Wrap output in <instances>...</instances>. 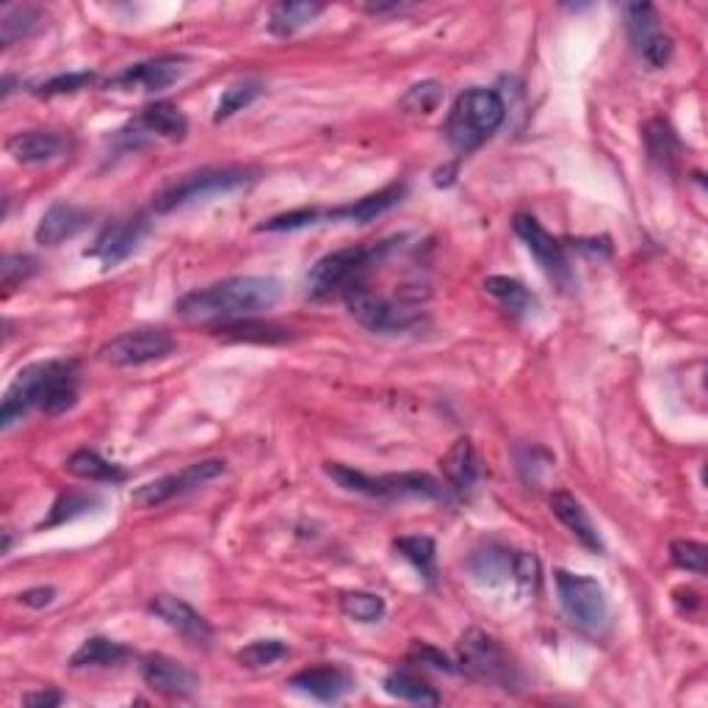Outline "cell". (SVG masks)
Segmentation results:
<instances>
[{
    "label": "cell",
    "mask_w": 708,
    "mask_h": 708,
    "mask_svg": "<svg viewBox=\"0 0 708 708\" xmlns=\"http://www.w3.org/2000/svg\"><path fill=\"white\" fill-rule=\"evenodd\" d=\"M282 282L277 277H228L206 288H194L175 302V313L186 322L219 324L260 316L280 302Z\"/></svg>",
    "instance_id": "cell-1"
},
{
    "label": "cell",
    "mask_w": 708,
    "mask_h": 708,
    "mask_svg": "<svg viewBox=\"0 0 708 708\" xmlns=\"http://www.w3.org/2000/svg\"><path fill=\"white\" fill-rule=\"evenodd\" d=\"M78 402V360H45L25 365L0 404V427L12 429L31 410H45L47 416H61Z\"/></svg>",
    "instance_id": "cell-2"
},
{
    "label": "cell",
    "mask_w": 708,
    "mask_h": 708,
    "mask_svg": "<svg viewBox=\"0 0 708 708\" xmlns=\"http://www.w3.org/2000/svg\"><path fill=\"white\" fill-rule=\"evenodd\" d=\"M507 117L501 94L492 89H465L445 119V139L460 153H474L476 147L485 144Z\"/></svg>",
    "instance_id": "cell-3"
},
{
    "label": "cell",
    "mask_w": 708,
    "mask_h": 708,
    "mask_svg": "<svg viewBox=\"0 0 708 708\" xmlns=\"http://www.w3.org/2000/svg\"><path fill=\"white\" fill-rule=\"evenodd\" d=\"M398 244V239L387 241H374V244H355L344 246V249H335L324 258H318L313 264V269L307 271L305 280V293L311 299H327L333 293H344L346 288L355 286V282L363 280L365 271L382 260L393 246Z\"/></svg>",
    "instance_id": "cell-4"
},
{
    "label": "cell",
    "mask_w": 708,
    "mask_h": 708,
    "mask_svg": "<svg viewBox=\"0 0 708 708\" xmlns=\"http://www.w3.org/2000/svg\"><path fill=\"white\" fill-rule=\"evenodd\" d=\"M324 474H327L335 485L344 487V490L369 498H385V501H396V498H432V501H445V498H449V490H445L443 481H438L429 474H421V471L369 476L363 474V471L349 468V465L324 463Z\"/></svg>",
    "instance_id": "cell-5"
},
{
    "label": "cell",
    "mask_w": 708,
    "mask_h": 708,
    "mask_svg": "<svg viewBox=\"0 0 708 708\" xmlns=\"http://www.w3.org/2000/svg\"><path fill=\"white\" fill-rule=\"evenodd\" d=\"M255 175L258 172L249 170V166H202V170L186 172V175L166 183L153 197V208L155 213H172L183 206H191V202H202L208 197H219V194L249 186Z\"/></svg>",
    "instance_id": "cell-6"
},
{
    "label": "cell",
    "mask_w": 708,
    "mask_h": 708,
    "mask_svg": "<svg viewBox=\"0 0 708 708\" xmlns=\"http://www.w3.org/2000/svg\"><path fill=\"white\" fill-rule=\"evenodd\" d=\"M457 664L468 678L479 681V684L501 686L503 692H518L523 684L521 670L503 650V645L479 628H468L460 637Z\"/></svg>",
    "instance_id": "cell-7"
},
{
    "label": "cell",
    "mask_w": 708,
    "mask_h": 708,
    "mask_svg": "<svg viewBox=\"0 0 708 708\" xmlns=\"http://www.w3.org/2000/svg\"><path fill=\"white\" fill-rule=\"evenodd\" d=\"M554 581L565 615L576 628L587 634H601L610 626V601L595 579L570 573V570H554Z\"/></svg>",
    "instance_id": "cell-8"
},
{
    "label": "cell",
    "mask_w": 708,
    "mask_h": 708,
    "mask_svg": "<svg viewBox=\"0 0 708 708\" xmlns=\"http://www.w3.org/2000/svg\"><path fill=\"white\" fill-rule=\"evenodd\" d=\"M344 302L349 307L351 318L363 324L365 329H371V333H402V329H410L421 318L418 302H410V299L393 302V299L369 291L363 280L346 288Z\"/></svg>",
    "instance_id": "cell-9"
},
{
    "label": "cell",
    "mask_w": 708,
    "mask_h": 708,
    "mask_svg": "<svg viewBox=\"0 0 708 708\" xmlns=\"http://www.w3.org/2000/svg\"><path fill=\"white\" fill-rule=\"evenodd\" d=\"M175 349L177 340L164 327H139L103 344L97 355L103 363L114 365V369H130V365H144L170 358Z\"/></svg>",
    "instance_id": "cell-10"
},
{
    "label": "cell",
    "mask_w": 708,
    "mask_h": 708,
    "mask_svg": "<svg viewBox=\"0 0 708 708\" xmlns=\"http://www.w3.org/2000/svg\"><path fill=\"white\" fill-rule=\"evenodd\" d=\"M512 230H515L518 239L526 244V249L532 252L537 266L543 269V275L548 277L559 291H570V288L576 286V275L573 269H570V260L568 255H565L562 241H556L554 235H550L537 219L529 217V213H518V217L512 219Z\"/></svg>",
    "instance_id": "cell-11"
},
{
    "label": "cell",
    "mask_w": 708,
    "mask_h": 708,
    "mask_svg": "<svg viewBox=\"0 0 708 708\" xmlns=\"http://www.w3.org/2000/svg\"><path fill=\"white\" fill-rule=\"evenodd\" d=\"M222 474L224 460H199V463L186 465V468L175 471V474H166L161 479L136 487L134 496H130V503L139 507V510H153V507H161V503L172 501V498L186 496V492L197 490V487H206L208 481H213Z\"/></svg>",
    "instance_id": "cell-12"
},
{
    "label": "cell",
    "mask_w": 708,
    "mask_h": 708,
    "mask_svg": "<svg viewBox=\"0 0 708 708\" xmlns=\"http://www.w3.org/2000/svg\"><path fill=\"white\" fill-rule=\"evenodd\" d=\"M626 12V28L628 39L637 47L639 59L650 67V70H662L673 59V39L662 31L659 14L650 3H628L623 7Z\"/></svg>",
    "instance_id": "cell-13"
},
{
    "label": "cell",
    "mask_w": 708,
    "mask_h": 708,
    "mask_svg": "<svg viewBox=\"0 0 708 708\" xmlns=\"http://www.w3.org/2000/svg\"><path fill=\"white\" fill-rule=\"evenodd\" d=\"M147 233H150V217L141 211L128 213V217H119L114 219V222H108L86 255L97 258L106 269H114V266L123 264L125 258H130V255L139 249V244L144 241Z\"/></svg>",
    "instance_id": "cell-14"
},
{
    "label": "cell",
    "mask_w": 708,
    "mask_h": 708,
    "mask_svg": "<svg viewBox=\"0 0 708 708\" xmlns=\"http://www.w3.org/2000/svg\"><path fill=\"white\" fill-rule=\"evenodd\" d=\"M150 612H153L161 623H166L177 637H183L188 645H194V648H202V650L211 648L213 642L211 623L199 615L191 603L183 601V597L153 595V601H150Z\"/></svg>",
    "instance_id": "cell-15"
},
{
    "label": "cell",
    "mask_w": 708,
    "mask_h": 708,
    "mask_svg": "<svg viewBox=\"0 0 708 708\" xmlns=\"http://www.w3.org/2000/svg\"><path fill=\"white\" fill-rule=\"evenodd\" d=\"M183 72H186V59L183 56H161V59L141 61V65L123 70L119 76L112 78V86L128 89V92L139 89V92L155 94L181 81Z\"/></svg>",
    "instance_id": "cell-16"
},
{
    "label": "cell",
    "mask_w": 708,
    "mask_h": 708,
    "mask_svg": "<svg viewBox=\"0 0 708 708\" xmlns=\"http://www.w3.org/2000/svg\"><path fill=\"white\" fill-rule=\"evenodd\" d=\"M141 678L150 689L166 697H191L199 689V675L164 653H150L141 659Z\"/></svg>",
    "instance_id": "cell-17"
},
{
    "label": "cell",
    "mask_w": 708,
    "mask_h": 708,
    "mask_svg": "<svg viewBox=\"0 0 708 708\" xmlns=\"http://www.w3.org/2000/svg\"><path fill=\"white\" fill-rule=\"evenodd\" d=\"M89 222H92V213L86 208L59 199V202H54V206L42 213L34 239L39 246H59L65 241L76 239L81 230H86Z\"/></svg>",
    "instance_id": "cell-18"
},
{
    "label": "cell",
    "mask_w": 708,
    "mask_h": 708,
    "mask_svg": "<svg viewBox=\"0 0 708 708\" xmlns=\"http://www.w3.org/2000/svg\"><path fill=\"white\" fill-rule=\"evenodd\" d=\"M404 194H407V183H391V186L380 188V191L369 194V197L358 199V202H349V206L322 208V222H374L376 217H382L393 206H398Z\"/></svg>",
    "instance_id": "cell-19"
},
{
    "label": "cell",
    "mask_w": 708,
    "mask_h": 708,
    "mask_svg": "<svg viewBox=\"0 0 708 708\" xmlns=\"http://www.w3.org/2000/svg\"><path fill=\"white\" fill-rule=\"evenodd\" d=\"M550 512H554L556 521L562 523L590 554H603V550H606L595 523H592L590 512L584 510V503H581L573 492L556 490L554 496H550Z\"/></svg>",
    "instance_id": "cell-20"
},
{
    "label": "cell",
    "mask_w": 708,
    "mask_h": 708,
    "mask_svg": "<svg viewBox=\"0 0 708 708\" xmlns=\"http://www.w3.org/2000/svg\"><path fill=\"white\" fill-rule=\"evenodd\" d=\"M7 150L20 164H45L67 155L70 139L56 130H20L7 141Z\"/></svg>",
    "instance_id": "cell-21"
},
{
    "label": "cell",
    "mask_w": 708,
    "mask_h": 708,
    "mask_svg": "<svg viewBox=\"0 0 708 708\" xmlns=\"http://www.w3.org/2000/svg\"><path fill=\"white\" fill-rule=\"evenodd\" d=\"M288 686L302 695H311L313 700L322 703H338L346 692H351L355 681L346 673L344 668H335V664H322V668H307L299 670L297 675H291Z\"/></svg>",
    "instance_id": "cell-22"
},
{
    "label": "cell",
    "mask_w": 708,
    "mask_h": 708,
    "mask_svg": "<svg viewBox=\"0 0 708 708\" xmlns=\"http://www.w3.org/2000/svg\"><path fill=\"white\" fill-rule=\"evenodd\" d=\"M440 471L445 476V490L451 496H468L474 490L476 479H479V468H476L474 443L468 438H460L457 443L445 451V457L440 460Z\"/></svg>",
    "instance_id": "cell-23"
},
{
    "label": "cell",
    "mask_w": 708,
    "mask_h": 708,
    "mask_svg": "<svg viewBox=\"0 0 708 708\" xmlns=\"http://www.w3.org/2000/svg\"><path fill=\"white\" fill-rule=\"evenodd\" d=\"M136 125H139L144 134L164 136V139L170 141H183L188 134L186 114H183L175 103H170V100H159V103H150V106L141 108Z\"/></svg>",
    "instance_id": "cell-24"
},
{
    "label": "cell",
    "mask_w": 708,
    "mask_h": 708,
    "mask_svg": "<svg viewBox=\"0 0 708 708\" xmlns=\"http://www.w3.org/2000/svg\"><path fill=\"white\" fill-rule=\"evenodd\" d=\"M324 12L322 3H307V0H282L269 9V31L280 39L293 36L305 25H311Z\"/></svg>",
    "instance_id": "cell-25"
},
{
    "label": "cell",
    "mask_w": 708,
    "mask_h": 708,
    "mask_svg": "<svg viewBox=\"0 0 708 708\" xmlns=\"http://www.w3.org/2000/svg\"><path fill=\"white\" fill-rule=\"evenodd\" d=\"M485 291L512 316H529L539 307L537 297L521 280H512V277H487Z\"/></svg>",
    "instance_id": "cell-26"
},
{
    "label": "cell",
    "mask_w": 708,
    "mask_h": 708,
    "mask_svg": "<svg viewBox=\"0 0 708 708\" xmlns=\"http://www.w3.org/2000/svg\"><path fill=\"white\" fill-rule=\"evenodd\" d=\"M211 329L213 335H219V338L246 340V344H282V340L291 338L286 327L271 322H260L258 316L239 318V322H230V324H219V327H211Z\"/></svg>",
    "instance_id": "cell-27"
},
{
    "label": "cell",
    "mask_w": 708,
    "mask_h": 708,
    "mask_svg": "<svg viewBox=\"0 0 708 708\" xmlns=\"http://www.w3.org/2000/svg\"><path fill=\"white\" fill-rule=\"evenodd\" d=\"M130 655V648H125L123 642L108 637H92L81 645V648L72 653L70 668L83 670V668H114V664L125 662Z\"/></svg>",
    "instance_id": "cell-28"
},
{
    "label": "cell",
    "mask_w": 708,
    "mask_h": 708,
    "mask_svg": "<svg viewBox=\"0 0 708 708\" xmlns=\"http://www.w3.org/2000/svg\"><path fill=\"white\" fill-rule=\"evenodd\" d=\"M100 507H103V496H97L94 490H67L56 498L50 515L39 523V529L61 526V523H70L76 518L89 515V512H97Z\"/></svg>",
    "instance_id": "cell-29"
},
{
    "label": "cell",
    "mask_w": 708,
    "mask_h": 708,
    "mask_svg": "<svg viewBox=\"0 0 708 708\" xmlns=\"http://www.w3.org/2000/svg\"><path fill=\"white\" fill-rule=\"evenodd\" d=\"M65 468L70 471L72 476H78V479L103 481V485H119V481H125V476H128L119 465L108 463V460H103L97 451L92 449H78L76 454L67 460Z\"/></svg>",
    "instance_id": "cell-30"
},
{
    "label": "cell",
    "mask_w": 708,
    "mask_h": 708,
    "mask_svg": "<svg viewBox=\"0 0 708 708\" xmlns=\"http://www.w3.org/2000/svg\"><path fill=\"white\" fill-rule=\"evenodd\" d=\"M382 686H385L387 695L404 703H416V706H438L440 703V692L434 686H429L423 678H418V675L407 673V670L391 673L382 681Z\"/></svg>",
    "instance_id": "cell-31"
},
{
    "label": "cell",
    "mask_w": 708,
    "mask_h": 708,
    "mask_svg": "<svg viewBox=\"0 0 708 708\" xmlns=\"http://www.w3.org/2000/svg\"><path fill=\"white\" fill-rule=\"evenodd\" d=\"M393 550H396L398 556H404L407 562L413 565V568L421 573V579L427 581V584H434V579H438V568H434V539L432 537H423V534H413V537H398L393 539Z\"/></svg>",
    "instance_id": "cell-32"
},
{
    "label": "cell",
    "mask_w": 708,
    "mask_h": 708,
    "mask_svg": "<svg viewBox=\"0 0 708 708\" xmlns=\"http://www.w3.org/2000/svg\"><path fill=\"white\" fill-rule=\"evenodd\" d=\"M39 25H42V12L36 7H28V3L7 7L3 9V14H0V39H3V47H12L14 42L31 36Z\"/></svg>",
    "instance_id": "cell-33"
},
{
    "label": "cell",
    "mask_w": 708,
    "mask_h": 708,
    "mask_svg": "<svg viewBox=\"0 0 708 708\" xmlns=\"http://www.w3.org/2000/svg\"><path fill=\"white\" fill-rule=\"evenodd\" d=\"M512 559H515V550L510 548H498V545H487L485 550H476L471 556V573L481 581H496L510 576L512 579Z\"/></svg>",
    "instance_id": "cell-34"
},
{
    "label": "cell",
    "mask_w": 708,
    "mask_h": 708,
    "mask_svg": "<svg viewBox=\"0 0 708 708\" xmlns=\"http://www.w3.org/2000/svg\"><path fill=\"white\" fill-rule=\"evenodd\" d=\"M260 94H264V83L255 81V78H246V81H239L233 83V86H228L217 103L213 123H224V119H230L233 114L244 112V108L252 106Z\"/></svg>",
    "instance_id": "cell-35"
},
{
    "label": "cell",
    "mask_w": 708,
    "mask_h": 708,
    "mask_svg": "<svg viewBox=\"0 0 708 708\" xmlns=\"http://www.w3.org/2000/svg\"><path fill=\"white\" fill-rule=\"evenodd\" d=\"M340 612L358 623H380L385 617V597L374 592H344Z\"/></svg>",
    "instance_id": "cell-36"
},
{
    "label": "cell",
    "mask_w": 708,
    "mask_h": 708,
    "mask_svg": "<svg viewBox=\"0 0 708 708\" xmlns=\"http://www.w3.org/2000/svg\"><path fill=\"white\" fill-rule=\"evenodd\" d=\"M645 141H648V153L653 161H662L664 166H670L678 159V136L673 134V128H670L664 119L648 123V128H645Z\"/></svg>",
    "instance_id": "cell-37"
},
{
    "label": "cell",
    "mask_w": 708,
    "mask_h": 708,
    "mask_svg": "<svg viewBox=\"0 0 708 708\" xmlns=\"http://www.w3.org/2000/svg\"><path fill=\"white\" fill-rule=\"evenodd\" d=\"M282 655H288V645L280 642V639H258V642H249L246 648H241L235 653L241 668L246 670H264L271 668L275 662H280Z\"/></svg>",
    "instance_id": "cell-38"
},
{
    "label": "cell",
    "mask_w": 708,
    "mask_h": 708,
    "mask_svg": "<svg viewBox=\"0 0 708 708\" xmlns=\"http://www.w3.org/2000/svg\"><path fill=\"white\" fill-rule=\"evenodd\" d=\"M440 103H443V86L438 81H421L407 89V94L398 100V108L404 114H432Z\"/></svg>",
    "instance_id": "cell-39"
},
{
    "label": "cell",
    "mask_w": 708,
    "mask_h": 708,
    "mask_svg": "<svg viewBox=\"0 0 708 708\" xmlns=\"http://www.w3.org/2000/svg\"><path fill=\"white\" fill-rule=\"evenodd\" d=\"M670 559H673L675 568L686 570V573L706 576L708 570V548L695 539H675L670 545Z\"/></svg>",
    "instance_id": "cell-40"
},
{
    "label": "cell",
    "mask_w": 708,
    "mask_h": 708,
    "mask_svg": "<svg viewBox=\"0 0 708 708\" xmlns=\"http://www.w3.org/2000/svg\"><path fill=\"white\" fill-rule=\"evenodd\" d=\"M94 72H65V76H56L50 78V81L39 83V86H34L31 92L36 94V97H56V94H72V92H81V89H86L89 83H94Z\"/></svg>",
    "instance_id": "cell-41"
},
{
    "label": "cell",
    "mask_w": 708,
    "mask_h": 708,
    "mask_svg": "<svg viewBox=\"0 0 708 708\" xmlns=\"http://www.w3.org/2000/svg\"><path fill=\"white\" fill-rule=\"evenodd\" d=\"M36 269H39V264L31 255H7L0 264V280H3V288H14L34 277Z\"/></svg>",
    "instance_id": "cell-42"
},
{
    "label": "cell",
    "mask_w": 708,
    "mask_h": 708,
    "mask_svg": "<svg viewBox=\"0 0 708 708\" xmlns=\"http://www.w3.org/2000/svg\"><path fill=\"white\" fill-rule=\"evenodd\" d=\"M407 662L423 664V668L440 670V673H457V668H454V662H451L449 655L427 642H413L410 653H407Z\"/></svg>",
    "instance_id": "cell-43"
},
{
    "label": "cell",
    "mask_w": 708,
    "mask_h": 708,
    "mask_svg": "<svg viewBox=\"0 0 708 708\" xmlns=\"http://www.w3.org/2000/svg\"><path fill=\"white\" fill-rule=\"evenodd\" d=\"M512 581L523 587V590H534L539 584V562L537 556L529 550H515L512 559Z\"/></svg>",
    "instance_id": "cell-44"
},
{
    "label": "cell",
    "mask_w": 708,
    "mask_h": 708,
    "mask_svg": "<svg viewBox=\"0 0 708 708\" xmlns=\"http://www.w3.org/2000/svg\"><path fill=\"white\" fill-rule=\"evenodd\" d=\"M18 601L23 606H31V610H45V606H50L56 601V590L54 587H34V590L20 592Z\"/></svg>",
    "instance_id": "cell-45"
},
{
    "label": "cell",
    "mask_w": 708,
    "mask_h": 708,
    "mask_svg": "<svg viewBox=\"0 0 708 708\" xmlns=\"http://www.w3.org/2000/svg\"><path fill=\"white\" fill-rule=\"evenodd\" d=\"M61 700H65V695L56 689H36L23 695V706L28 708H56Z\"/></svg>",
    "instance_id": "cell-46"
},
{
    "label": "cell",
    "mask_w": 708,
    "mask_h": 708,
    "mask_svg": "<svg viewBox=\"0 0 708 708\" xmlns=\"http://www.w3.org/2000/svg\"><path fill=\"white\" fill-rule=\"evenodd\" d=\"M402 9H407V7H404V3H369V7H365V12L382 18V14H396V12H402Z\"/></svg>",
    "instance_id": "cell-47"
},
{
    "label": "cell",
    "mask_w": 708,
    "mask_h": 708,
    "mask_svg": "<svg viewBox=\"0 0 708 708\" xmlns=\"http://www.w3.org/2000/svg\"><path fill=\"white\" fill-rule=\"evenodd\" d=\"M12 543H14L12 532L7 529V532H3V554H9V550H12Z\"/></svg>",
    "instance_id": "cell-48"
}]
</instances>
